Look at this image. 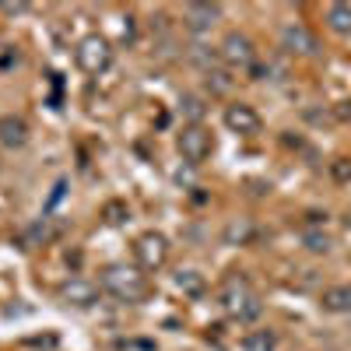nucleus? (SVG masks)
<instances>
[{"instance_id": "nucleus-1", "label": "nucleus", "mask_w": 351, "mask_h": 351, "mask_svg": "<svg viewBox=\"0 0 351 351\" xmlns=\"http://www.w3.org/2000/svg\"><path fill=\"white\" fill-rule=\"evenodd\" d=\"M99 288L106 291V295H112L116 302H141L144 291H148V281H144V271L134 267V263H109V267H102L99 274Z\"/></svg>"}, {"instance_id": "nucleus-2", "label": "nucleus", "mask_w": 351, "mask_h": 351, "mask_svg": "<svg viewBox=\"0 0 351 351\" xmlns=\"http://www.w3.org/2000/svg\"><path fill=\"white\" fill-rule=\"evenodd\" d=\"M218 306L228 313V316H236V319H256L260 316V299H256V291L250 288V281L243 274H232L221 288H218Z\"/></svg>"}, {"instance_id": "nucleus-3", "label": "nucleus", "mask_w": 351, "mask_h": 351, "mask_svg": "<svg viewBox=\"0 0 351 351\" xmlns=\"http://www.w3.org/2000/svg\"><path fill=\"white\" fill-rule=\"evenodd\" d=\"M218 56L228 71H250L256 64V43L246 32H228L218 46Z\"/></svg>"}, {"instance_id": "nucleus-4", "label": "nucleus", "mask_w": 351, "mask_h": 351, "mask_svg": "<svg viewBox=\"0 0 351 351\" xmlns=\"http://www.w3.org/2000/svg\"><path fill=\"white\" fill-rule=\"evenodd\" d=\"M74 60H77V67L84 74H102L112 64V46L102 36H84L77 43V49H74Z\"/></svg>"}, {"instance_id": "nucleus-5", "label": "nucleus", "mask_w": 351, "mask_h": 351, "mask_svg": "<svg viewBox=\"0 0 351 351\" xmlns=\"http://www.w3.org/2000/svg\"><path fill=\"white\" fill-rule=\"evenodd\" d=\"M176 152L183 155L186 165H200L208 162V155L215 152V141H211V130L204 127H183L180 137H176Z\"/></svg>"}, {"instance_id": "nucleus-6", "label": "nucleus", "mask_w": 351, "mask_h": 351, "mask_svg": "<svg viewBox=\"0 0 351 351\" xmlns=\"http://www.w3.org/2000/svg\"><path fill=\"white\" fill-rule=\"evenodd\" d=\"M134 260L141 271H162L169 260V239L162 232H144V236L134 243Z\"/></svg>"}, {"instance_id": "nucleus-7", "label": "nucleus", "mask_w": 351, "mask_h": 351, "mask_svg": "<svg viewBox=\"0 0 351 351\" xmlns=\"http://www.w3.org/2000/svg\"><path fill=\"white\" fill-rule=\"evenodd\" d=\"M221 120H225V127H228L232 134H239V137H256V134L263 130L260 112H256L253 106H246V102H232V106H225Z\"/></svg>"}, {"instance_id": "nucleus-8", "label": "nucleus", "mask_w": 351, "mask_h": 351, "mask_svg": "<svg viewBox=\"0 0 351 351\" xmlns=\"http://www.w3.org/2000/svg\"><path fill=\"white\" fill-rule=\"evenodd\" d=\"M281 49L285 53H291V56H316L319 53V43H316V36L309 32L306 25H299V21H288V25H281Z\"/></svg>"}, {"instance_id": "nucleus-9", "label": "nucleus", "mask_w": 351, "mask_h": 351, "mask_svg": "<svg viewBox=\"0 0 351 351\" xmlns=\"http://www.w3.org/2000/svg\"><path fill=\"white\" fill-rule=\"evenodd\" d=\"M56 299L74 309H92L99 302V285H92L88 278H67L60 285V291H56Z\"/></svg>"}, {"instance_id": "nucleus-10", "label": "nucleus", "mask_w": 351, "mask_h": 351, "mask_svg": "<svg viewBox=\"0 0 351 351\" xmlns=\"http://www.w3.org/2000/svg\"><path fill=\"white\" fill-rule=\"evenodd\" d=\"M221 21V4H186L183 8V25L190 32H211V28Z\"/></svg>"}, {"instance_id": "nucleus-11", "label": "nucleus", "mask_w": 351, "mask_h": 351, "mask_svg": "<svg viewBox=\"0 0 351 351\" xmlns=\"http://www.w3.org/2000/svg\"><path fill=\"white\" fill-rule=\"evenodd\" d=\"M28 137H32V130H28L25 116H0V148L18 152L28 144Z\"/></svg>"}, {"instance_id": "nucleus-12", "label": "nucleus", "mask_w": 351, "mask_h": 351, "mask_svg": "<svg viewBox=\"0 0 351 351\" xmlns=\"http://www.w3.org/2000/svg\"><path fill=\"white\" fill-rule=\"evenodd\" d=\"M253 236H256V225L250 218H232L225 225V232H221V243L225 246H250Z\"/></svg>"}, {"instance_id": "nucleus-13", "label": "nucleus", "mask_w": 351, "mask_h": 351, "mask_svg": "<svg viewBox=\"0 0 351 351\" xmlns=\"http://www.w3.org/2000/svg\"><path fill=\"white\" fill-rule=\"evenodd\" d=\"M324 21H327V28L334 36H351V4H330L327 8V14H324Z\"/></svg>"}, {"instance_id": "nucleus-14", "label": "nucleus", "mask_w": 351, "mask_h": 351, "mask_svg": "<svg viewBox=\"0 0 351 351\" xmlns=\"http://www.w3.org/2000/svg\"><path fill=\"white\" fill-rule=\"evenodd\" d=\"M180 116L186 120V127H200V120L208 116V106H204V99L197 92H183L180 99Z\"/></svg>"}, {"instance_id": "nucleus-15", "label": "nucleus", "mask_w": 351, "mask_h": 351, "mask_svg": "<svg viewBox=\"0 0 351 351\" xmlns=\"http://www.w3.org/2000/svg\"><path fill=\"white\" fill-rule=\"evenodd\" d=\"M186 56H190V64H197V67H200L204 74L218 71V64H221L218 49H215V46H204V43H193V46L186 49Z\"/></svg>"}, {"instance_id": "nucleus-16", "label": "nucleus", "mask_w": 351, "mask_h": 351, "mask_svg": "<svg viewBox=\"0 0 351 351\" xmlns=\"http://www.w3.org/2000/svg\"><path fill=\"white\" fill-rule=\"evenodd\" d=\"M327 313H351V285H337V288H327L324 299H319Z\"/></svg>"}, {"instance_id": "nucleus-17", "label": "nucleus", "mask_w": 351, "mask_h": 351, "mask_svg": "<svg viewBox=\"0 0 351 351\" xmlns=\"http://www.w3.org/2000/svg\"><path fill=\"white\" fill-rule=\"evenodd\" d=\"M176 288H180L183 295H190V299H200L204 291H208V281H204L200 271H180L176 274Z\"/></svg>"}, {"instance_id": "nucleus-18", "label": "nucleus", "mask_w": 351, "mask_h": 351, "mask_svg": "<svg viewBox=\"0 0 351 351\" xmlns=\"http://www.w3.org/2000/svg\"><path fill=\"white\" fill-rule=\"evenodd\" d=\"M243 351H274L278 348V334L274 330H250L243 341H239Z\"/></svg>"}, {"instance_id": "nucleus-19", "label": "nucleus", "mask_w": 351, "mask_h": 351, "mask_svg": "<svg viewBox=\"0 0 351 351\" xmlns=\"http://www.w3.org/2000/svg\"><path fill=\"white\" fill-rule=\"evenodd\" d=\"M302 246H306V253H313V256H324V253H330L334 239L327 236L324 228H306V232H302Z\"/></svg>"}, {"instance_id": "nucleus-20", "label": "nucleus", "mask_w": 351, "mask_h": 351, "mask_svg": "<svg viewBox=\"0 0 351 351\" xmlns=\"http://www.w3.org/2000/svg\"><path fill=\"white\" fill-rule=\"evenodd\" d=\"M56 236H60V228H56V225H49V218H43V221H36L32 228H25V243L28 246H43V243H49V239H56Z\"/></svg>"}, {"instance_id": "nucleus-21", "label": "nucleus", "mask_w": 351, "mask_h": 351, "mask_svg": "<svg viewBox=\"0 0 351 351\" xmlns=\"http://www.w3.org/2000/svg\"><path fill=\"white\" fill-rule=\"evenodd\" d=\"M102 218H106V225H127L130 221V208H127V204L123 200H109L106 204V208H102Z\"/></svg>"}, {"instance_id": "nucleus-22", "label": "nucleus", "mask_w": 351, "mask_h": 351, "mask_svg": "<svg viewBox=\"0 0 351 351\" xmlns=\"http://www.w3.org/2000/svg\"><path fill=\"white\" fill-rule=\"evenodd\" d=\"M208 92H211V95H228V92H232V77H228V71L218 67V71L208 74Z\"/></svg>"}, {"instance_id": "nucleus-23", "label": "nucleus", "mask_w": 351, "mask_h": 351, "mask_svg": "<svg viewBox=\"0 0 351 351\" xmlns=\"http://www.w3.org/2000/svg\"><path fill=\"white\" fill-rule=\"evenodd\" d=\"M330 180L334 183H351V158L348 155H341V158L330 162Z\"/></svg>"}, {"instance_id": "nucleus-24", "label": "nucleus", "mask_w": 351, "mask_h": 351, "mask_svg": "<svg viewBox=\"0 0 351 351\" xmlns=\"http://www.w3.org/2000/svg\"><path fill=\"white\" fill-rule=\"evenodd\" d=\"M32 4H21V0H0V14H25Z\"/></svg>"}, {"instance_id": "nucleus-25", "label": "nucleus", "mask_w": 351, "mask_h": 351, "mask_svg": "<svg viewBox=\"0 0 351 351\" xmlns=\"http://www.w3.org/2000/svg\"><path fill=\"white\" fill-rule=\"evenodd\" d=\"M64 190H67V183L60 180V183H56V186H53V197H49V208H56V204H60V197H64Z\"/></svg>"}]
</instances>
